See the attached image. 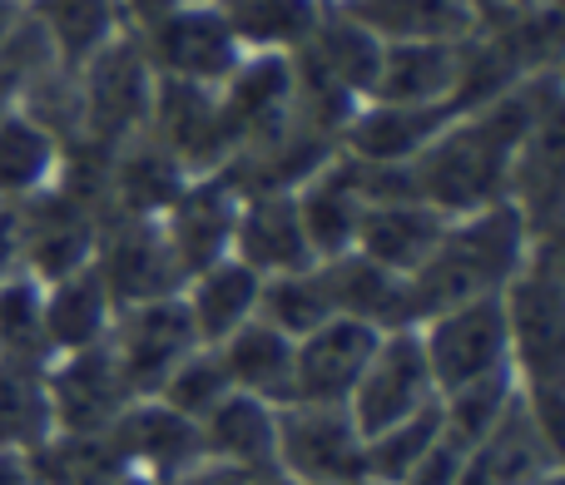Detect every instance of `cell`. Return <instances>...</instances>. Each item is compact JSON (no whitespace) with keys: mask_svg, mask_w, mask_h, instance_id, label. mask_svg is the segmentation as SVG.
<instances>
[{"mask_svg":"<svg viewBox=\"0 0 565 485\" xmlns=\"http://www.w3.org/2000/svg\"><path fill=\"white\" fill-rule=\"evenodd\" d=\"M551 115H561V69L556 75H531L511 95L467 109V115H451L441 134L412 159L422 204H431L447 218L501 204L521 144Z\"/></svg>","mask_w":565,"mask_h":485,"instance_id":"1","label":"cell"},{"mask_svg":"<svg viewBox=\"0 0 565 485\" xmlns=\"http://www.w3.org/2000/svg\"><path fill=\"white\" fill-rule=\"evenodd\" d=\"M536 242L541 238H531L526 218L507 198L447 218L431 258L417 272H407V322L422 327L441 308H457V302L471 298H497L526 268Z\"/></svg>","mask_w":565,"mask_h":485,"instance_id":"2","label":"cell"},{"mask_svg":"<svg viewBox=\"0 0 565 485\" xmlns=\"http://www.w3.org/2000/svg\"><path fill=\"white\" fill-rule=\"evenodd\" d=\"M511 332V371L521 387H561L565 371V282L556 238L531 248L526 268L501 288Z\"/></svg>","mask_w":565,"mask_h":485,"instance_id":"3","label":"cell"},{"mask_svg":"<svg viewBox=\"0 0 565 485\" xmlns=\"http://www.w3.org/2000/svg\"><path fill=\"white\" fill-rule=\"evenodd\" d=\"M75 79H79V139L75 144L119 149L135 134H145L149 105H154V69H149L145 50H139L135 25H125L85 65H75Z\"/></svg>","mask_w":565,"mask_h":485,"instance_id":"4","label":"cell"},{"mask_svg":"<svg viewBox=\"0 0 565 485\" xmlns=\"http://www.w3.org/2000/svg\"><path fill=\"white\" fill-rule=\"evenodd\" d=\"M422 357L437 381V397L461 391L471 381H487L511 371V332H507V308L497 298H471L457 308H441L417 327Z\"/></svg>","mask_w":565,"mask_h":485,"instance_id":"5","label":"cell"},{"mask_svg":"<svg viewBox=\"0 0 565 485\" xmlns=\"http://www.w3.org/2000/svg\"><path fill=\"white\" fill-rule=\"evenodd\" d=\"M135 35L159 79H184V85L218 89L228 79V69L244 60L238 40L228 35V25L218 20V10L209 0H184V6L135 25Z\"/></svg>","mask_w":565,"mask_h":485,"instance_id":"6","label":"cell"},{"mask_svg":"<svg viewBox=\"0 0 565 485\" xmlns=\"http://www.w3.org/2000/svg\"><path fill=\"white\" fill-rule=\"evenodd\" d=\"M278 471L292 485H367V441L348 407H278Z\"/></svg>","mask_w":565,"mask_h":485,"instance_id":"7","label":"cell"},{"mask_svg":"<svg viewBox=\"0 0 565 485\" xmlns=\"http://www.w3.org/2000/svg\"><path fill=\"white\" fill-rule=\"evenodd\" d=\"M431 401H437V381H431L427 357H422L417 327L382 332L367 367H362V377H358V387H352V397H348V417H352V427L362 431V441L397 427V421H407V417H417Z\"/></svg>","mask_w":565,"mask_h":485,"instance_id":"8","label":"cell"},{"mask_svg":"<svg viewBox=\"0 0 565 485\" xmlns=\"http://www.w3.org/2000/svg\"><path fill=\"white\" fill-rule=\"evenodd\" d=\"M109 357H115L119 377H125L129 397H154L159 381L199 347L194 322L184 312V298H154V302H135V308L115 312V327L105 337Z\"/></svg>","mask_w":565,"mask_h":485,"instance_id":"9","label":"cell"},{"mask_svg":"<svg viewBox=\"0 0 565 485\" xmlns=\"http://www.w3.org/2000/svg\"><path fill=\"white\" fill-rule=\"evenodd\" d=\"M95 272H99V282H105V292L115 298V308L174 298V292L184 288V272H179L174 252H169L159 218L109 214L105 224H99Z\"/></svg>","mask_w":565,"mask_h":485,"instance_id":"10","label":"cell"},{"mask_svg":"<svg viewBox=\"0 0 565 485\" xmlns=\"http://www.w3.org/2000/svg\"><path fill=\"white\" fill-rule=\"evenodd\" d=\"M145 134L159 149H169L189 179L218 174L234 154V139H228L224 115H218V95L209 85H184V79L154 75V105H149Z\"/></svg>","mask_w":565,"mask_h":485,"instance_id":"11","label":"cell"},{"mask_svg":"<svg viewBox=\"0 0 565 485\" xmlns=\"http://www.w3.org/2000/svg\"><path fill=\"white\" fill-rule=\"evenodd\" d=\"M20 224H25V272L45 288L70 272L95 262V242L105 218L60 184L40 188V194L20 198Z\"/></svg>","mask_w":565,"mask_h":485,"instance_id":"12","label":"cell"},{"mask_svg":"<svg viewBox=\"0 0 565 485\" xmlns=\"http://www.w3.org/2000/svg\"><path fill=\"white\" fill-rule=\"evenodd\" d=\"M382 332L352 317H328L312 327L308 337L292 342V381H288V407H348L352 387H358L362 367H367L372 347Z\"/></svg>","mask_w":565,"mask_h":485,"instance_id":"13","label":"cell"},{"mask_svg":"<svg viewBox=\"0 0 565 485\" xmlns=\"http://www.w3.org/2000/svg\"><path fill=\"white\" fill-rule=\"evenodd\" d=\"M551 476H561V441L541 427L516 391L497 427L467 451L457 485H541Z\"/></svg>","mask_w":565,"mask_h":485,"instance_id":"14","label":"cell"},{"mask_svg":"<svg viewBox=\"0 0 565 485\" xmlns=\"http://www.w3.org/2000/svg\"><path fill=\"white\" fill-rule=\"evenodd\" d=\"M45 401H50V421L55 431H70V436H89V431H109L119 421V411L129 407V387L119 377L109 347H85L70 352V357H55L45 367Z\"/></svg>","mask_w":565,"mask_h":485,"instance_id":"15","label":"cell"},{"mask_svg":"<svg viewBox=\"0 0 565 485\" xmlns=\"http://www.w3.org/2000/svg\"><path fill=\"white\" fill-rule=\"evenodd\" d=\"M234 218H238V194L218 174H199L179 188V198L164 208L159 228H164V242H169V252H174L184 282L194 278V272H204L209 262L228 258Z\"/></svg>","mask_w":565,"mask_h":485,"instance_id":"16","label":"cell"},{"mask_svg":"<svg viewBox=\"0 0 565 485\" xmlns=\"http://www.w3.org/2000/svg\"><path fill=\"white\" fill-rule=\"evenodd\" d=\"M109 441H115V451L125 456L129 471L154 476V481H169L204 461V431H199V421L169 411L159 397L129 401L119 411V421L109 427Z\"/></svg>","mask_w":565,"mask_h":485,"instance_id":"17","label":"cell"},{"mask_svg":"<svg viewBox=\"0 0 565 485\" xmlns=\"http://www.w3.org/2000/svg\"><path fill=\"white\" fill-rule=\"evenodd\" d=\"M224 129L234 139V149L264 139L268 129H278L292 109V60L288 55H244L228 79L214 89ZM234 159V154H228Z\"/></svg>","mask_w":565,"mask_h":485,"instance_id":"18","label":"cell"},{"mask_svg":"<svg viewBox=\"0 0 565 485\" xmlns=\"http://www.w3.org/2000/svg\"><path fill=\"white\" fill-rule=\"evenodd\" d=\"M228 258H238L244 268H254L258 278H278V272H298L312 268V248L302 234V218L292 194H248L238 198V218H234V242Z\"/></svg>","mask_w":565,"mask_h":485,"instance_id":"19","label":"cell"},{"mask_svg":"<svg viewBox=\"0 0 565 485\" xmlns=\"http://www.w3.org/2000/svg\"><path fill=\"white\" fill-rule=\"evenodd\" d=\"M292 204H298L302 234H308L312 258H338L358 242V224L362 208H367V194H362V174L348 154H332L308 184L292 188Z\"/></svg>","mask_w":565,"mask_h":485,"instance_id":"20","label":"cell"},{"mask_svg":"<svg viewBox=\"0 0 565 485\" xmlns=\"http://www.w3.org/2000/svg\"><path fill=\"white\" fill-rule=\"evenodd\" d=\"M451 119V105H382V99H362L358 115L342 129V154L358 164H412L441 125Z\"/></svg>","mask_w":565,"mask_h":485,"instance_id":"21","label":"cell"},{"mask_svg":"<svg viewBox=\"0 0 565 485\" xmlns=\"http://www.w3.org/2000/svg\"><path fill=\"white\" fill-rule=\"evenodd\" d=\"M441 228H447V214H437V208L422 204V198H387V204L362 208L358 242H352V248H358L362 258H372L377 268L407 278V272H417L422 262L431 258Z\"/></svg>","mask_w":565,"mask_h":485,"instance_id":"22","label":"cell"},{"mask_svg":"<svg viewBox=\"0 0 565 485\" xmlns=\"http://www.w3.org/2000/svg\"><path fill=\"white\" fill-rule=\"evenodd\" d=\"M322 282H328V302L338 317L367 322L377 332H402L412 327L407 322V278L377 268L372 258H362L358 248L338 252V258L318 262Z\"/></svg>","mask_w":565,"mask_h":485,"instance_id":"23","label":"cell"},{"mask_svg":"<svg viewBox=\"0 0 565 485\" xmlns=\"http://www.w3.org/2000/svg\"><path fill=\"white\" fill-rule=\"evenodd\" d=\"M189 174L169 149H159L149 134H135L129 144L115 149L109 159V184H105V218L129 214V218H164V208L179 198Z\"/></svg>","mask_w":565,"mask_h":485,"instance_id":"24","label":"cell"},{"mask_svg":"<svg viewBox=\"0 0 565 485\" xmlns=\"http://www.w3.org/2000/svg\"><path fill=\"white\" fill-rule=\"evenodd\" d=\"M457 89V40H387L377 85L367 99L382 105H451Z\"/></svg>","mask_w":565,"mask_h":485,"instance_id":"25","label":"cell"},{"mask_svg":"<svg viewBox=\"0 0 565 485\" xmlns=\"http://www.w3.org/2000/svg\"><path fill=\"white\" fill-rule=\"evenodd\" d=\"M204 456L238 471H278V407L248 391H228L204 421Z\"/></svg>","mask_w":565,"mask_h":485,"instance_id":"26","label":"cell"},{"mask_svg":"<svg viewBox=\"0 0 565 485\" xmlns=\"http://www.w3.org/2000/svg\"><path fill=\"white\" fill-rule=\"evenodd\" d=\"M258 288H264V278L254 268H244L238 258H218L204 272H194L179 288V298H184V312L194 322L199 347H218L228 332L258 317Z\"/></svg>","mask_w":565,"mask_h":485,"instance_id":"27","label":"cell"},{"mask_svg":"<svg viewBox=\"0 0 565 485\" xmlns=\"http://www.w3.org/2000/svg\"><path fill=\"white\" fill-rule=\"evenodd\" d=\"M115 298L105 292L95 262L60 282H45V342L50 357H70V352L99 347L115 327Z\"/></svg>","mask_w":565,"mask_h":485,"instance_id":"28","label":"cell"},{"mask_svg":"<svg viewBox=\"0 0 565 485\" xmlns=\"http://www.w3.org/2000/svg\"><path fill=\"white\" fill-rule=\"evenodd\" d=\"M218 362L228 371V387L248 391L258 401L288 407V381H292V337L268 327L264 317H248L238 332L218 342Z\"/></svg>","mask_w":565,"mask_h":485,"instance_id":"29","label":"cell"},{"mask_svg":"<svg viewBox=\"0 0 565 485\" xmlns=\"http://www.w3.org/2000/svg\"><path fill=\"white\" fill-rule=\"evenodd\" d=\"M362 30L387 40H461L481 25L467 0H332Z\"/></svg>","mask_w":565,"mask_h":485,"instance_id":"30","label":"cell"},{"mask_svg":"<svg viewBox=\"0 0 565 485\" xmlns=\"http://www.w3.org/2000/svg\"><path fill=\"white\" fill-rule=\"evenodd\" d=\"M244 55H292L312 25L322 20L328 0H209Z\"/></svg>","mask_w":565,"mask_h":485,"instance_id":"31","label":"cell"},{"mask_svg":"<svg viewBox=\"0 0 565 485\" xmlns=\"http://www.w3.org/2000/svg\"><path fill=\"white\" fill-rule=\"evenodd\" d=\"M25 10L45 25L60 65H85L105 40H115L129 25L119 0H25Z\"/></svg>","mask_w":565,"mask_h":485,"instance_id":"32","label":"cell"},{"mask_svg":"<svg viewBox=\"0 0 565 485\" xmlns=\"http://www.w3.org/2000/svg\"><path fill=\"white\" fill-rule=\"evenodd\" d=\"M60 174V144L55 134L35 125L20 109H6L0 115V198L6 204H20V198L50 188Z\"/></svg>","mask_w":565,"mask_h":485,"instance_id":"33","label":"cell"},{"mask_svg":"<svg viewBox=\"0 0 565 485\" xmlns=\"http://www.w3.org/2000/svg\"><path fill=\"white\" fill-rule=\"evenodd\" d=\"M50 362L55 357L45 342V288L30 272H15L0 282V367L45 377Z\"/></svg>","mask_w":565,"mask_h":485,"instance_id":"34","label":"cell"},{"mask_svg":"<svg viewBox=\"0 0 565 485\" xmlns=\"http://www.w3.org/2000/svg\"><path fill=\"white\" fill-rule=\"evenodd\" d=\"M258 317L292 342L308 337V332L322 327L328 317H338L328 302V282H322L318 262H312V268H298V272L264 278V288H258Z\"/></svg>","mask_w":565,"mask_h":485,"instance_id":"35","label":"cell"},{"mask_svg":"<svg viewBox=\"0 0 565 485\" xmlns=\"http://www.w3.org/2000/svg\"><path fill=\"white\" fill-rule=\"evenodd\" d=\"M441 441V397L422 407L417 417L367 436V485H402L427 461V451Z\"/></svg>","mask_w":565,"mask_h":485,"instance_id":"36","label":"cell"},{"mask_svg":"<svg viewBox=\"0 0 565 485\" xmlns=\"http://www.w3.org/2000/svg\"><path fill=\"white\" fill-rule=\"evenodd\" d=\"M55 65H60V55H55V45H50L45 25H40L30 10H20L15 25L0 35V115L15 109Z\"/></svg>","mask_w":565,"mask_h":485,"instance_id":"37","label":"cell"},{"mask_svg":"<svg viewBox=\"0 0 565 485\" xmlns=\"http://www.w3.org/2000/svg\"><path fill=\"white\" fill-rule=\"evenodd\" d=\"M228 391L234 387H228V371H224V362H218V352L214 347H194L164 381H159L154 397L164 401L169 411H179V417L204 421L209 411L228 397Z\"/></svg>","mask_w":565,"mask_h":485,"instance_id":"38","label":"cell"},{"mask_svg":"<svg viewBox=\"0 0 565 485\" xmlns=\"http://www.w3.org/2000/svg\"><path fill=\"white\" fill-rule=\"evenodd\" d=\"M25 272V224H20V204L0 198V282Z\"/></svg>","mask_w":565,"mask_h":485,"instance_id":"39","label":"cell"},{"mask_svg":"<svg viewBox=\"0 0 565 485\" xmlns=\"http://www.w3.org/2000/svg\"><path fill=\"white\" fill-rule=\"evenodd\" d=\"M258 471H238V466H224V461H199V466L179 471V476L159 481V485H254Z\"/></svg>","mask_w":565,"mask_h":485,"instance_id":"40","label":"cell"},{"mask_svg":"<svg viewBox=\"0 0 565 485\" xmlns=\"http://www.w3.org/2000/svg\"><path fill=\"white\" fill-rule=\"evenodd\" d=\"M0 485H30L25 456H20V451H6V446H0Z\"/></svg>","mask_w":565,"mask_h":485,"instance_id":"41","label":"cell"},{"mask_svg":"<svg viewBox=\"0 0 565 485\" xmlns=\"http://www.w3.org/2000/svg\"><path fill=\"white\" fill-rule=\"evenodd\" d=\"M254 485H292V481L282 476V471H258V476H254Z\"/></svg>","mask_w":565,"mask_h":485,"instance_id":"42","label":"cell"},{"mask_svg":"<svg viewBox=\"0 0 565 485\" xmlns=\"http://www.w3.org/2000/svg\"><path fill=\"white\" fill-rule=\"evenodd\" d=\"M497 10H531V6H546V0H491Z\"/></svg>","mask_w":565,"mask_h":485,"instance_id":"43","label":"cell"},{"mask_svg":"<svg viewBox=\"0 0 565 485\" xmlns=\"http://www.w3.org/2000/svg\"><path fill=\"white\" fill-rule=\"evenodd\" d=\"M541 485H561V476H551V481H541Z\"/></svg>","mask_w":565,"mask_h":485,"instance_id":"44","label":"cell"},{"mask_svg":"<svg viewBox=\"0 0 565 485\" xmlns=\"http://www.w3.org/2000/svg\"><path fill=\"white\" fill-rule=\"evenodd\" d=\"M20 6H25V0H20Z\"/></svg>","mask_w":565,"mask_h":485,"instance_id":"45","label":"cell"},{"mask_svg":"<svg viewBox=\"0 0 565 485\" xmlns=\"http://www.w3.org/2000/svg\"><path fill=\"white\" fill-rule=\"evenodd\" d=\"M328 6H332V0H328Z\"/></svg>","mask_w":565,"mask_h":485,"instance_id":"46","label":"cell"}]
</instances>
